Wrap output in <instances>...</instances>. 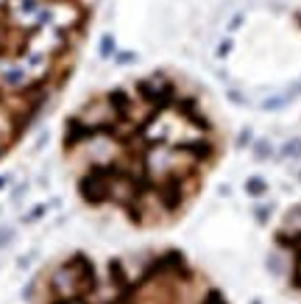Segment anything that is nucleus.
Masks as SVG:
<instances>
[{"label":"nucleus","instance_id":"nucleus-12","mask_svg":"<svg viewBox=\"0 0 301 304\" xmlns=\"http://www.w3.org/2000/svg\"><path fill=\"white\" fill-rule=\"evenodd\" d=\"M229 53H231V39H223V42H220V48H217V56L226 59Z\"/></svg>","mask_w":301,"mask_h":304},{"label":"nucleus","instance_id":"nucleus-4","mask_svg":"<svg viewBox=\"0 0 301 304\" xmlns=\"http://www.w3.org/2000/svg\"><path fill=\"white\" fill-rule=\"evenodd\" d=\"M98 53H100L103 59H109V56H114V53H117V50H114V36H112V34H103V36H100Z\"/></svg>","mask_w":301,"mask_h":304},{"label":"nucleus","instance_id":"nucleus-7","mask_svg":"<svg viewBox=\"0 0 301 304\" xmlns=\"http://www.w3.org/2000/svg\"><path fill=\"white\" fill-rule=\"evenodd\" d=\"M45 212H48V206H45V204H39V206H34V209H31V212L25 215L22 220H25V223H34V220H39Z\"/></svg>","mask_w":301,"mask_h":304},{"label":"nucleus","instance_id":"nucleus-2","mask_svg":"<svg viewBox=\"0 0 301 304\" xmlns=\"http://www.w3.org/2000/svg\"><path fill=\"white\" fill-rule=\"evenodd\" d=\"M279 156H282V159H299V156H301V137L285 142V145H282V151H279Z\"/></svg>","mask_w":301,"mask_h":304},{"label":"nucleus","instance_id":"nucleus-9","mask_svg":"<svg viewBox=\"0 0 301 304\" xmlns=\"http://www.w3.org/2000/svg\"><path fill=\"white\" fill-rule=\"evenodd\" d=\"M114 59H117V64H134L137 62V53H131V50H120V53H114Z\"/></svg>","mask_w":301,"mask_h":304},{"label":"nucleus","instance_id":"nucleus-14","mask_svg":"<svg viewBox=\"0 0 301 304\" xmlns=\"http://www.w3.org/2000/svg\"><path fill=\"white\" fill-rule=\"evenodd\" d=\"M299 179H301V170H299Z\"/></svg>","mask_w":301,"mask_h":304},{"label":"nucleus","instance_id":"nucleus-8","mask_svg":"<svg viewBox=\"0 0 301 304\" xmlns=\"http://www.w3.org/2000/svg\"><path fill=\"white\" fill-rule=\"evenodd\" d=\"M11 240H14V229L11 226H0V248H6Z\"/></svg>","mask_w":301,"mask_h":304},{"label":"nucleus","instance_id":"nucleus-3","mask_svg":"<svg viewBox=\"0 0 301 304\" xmlns=\"http://www.w3.org/2000/svg\"><path fill=\"white\" fill-rule=\"evenodd\" d=\"M265 268L271 271L273 276H282V274H287V268H285V262H282V257L273 251V254H268V260H265Z\"/></svg>","mask_w":301,"mask_h":304},{"label":"nucleus","instance_id":"nucleus-13","mask_svg":"<svg viewBox=\"0 0 301 304\" xmlns=\"http://www.w3.org/2000/svg\"><path fill=\"white\" fill-rule=\"evenodd\" d=\"M8 182H11V176H6V173H0V190H3V187H6Z\"/></svg>","mask_w":301,"mask_h":304},{"label":"nucleus","instance_id":"nucleus-5","mask_svg":"<svg viewBox=\"0 0 301 304\" xmlns=\"http://www.w3.org/2000/svg\"><path fill=\"white\" fill-rule=\"evenodd\" d=\"M273 148H271V142L268 140H257L254 142V156H257V162H265V159H271Z\"/></svg>","mask_w":301,"mask_h":304},{"label":"nucleus","instance_id":"nucleus-10","mask_svg":"<svg viewBox=\"0 0 301 304\" xmlns=\"http://www.w3.org/2000/svg\"><path fill=\"white\" fill-rule=\"evenodd\" d=\"M251 128H243V131H240L237 134V148H248V145H251Z\"/></svg>","mask_w":301,"mask_h":304},{"label":"nucleus","instance_id":"nucleus-6","mask_svg":"<svg viewBox=\"0 0 301 304\" xmlns=\"http://www.w3.org/2000/svg\"><path fill=\"white\" fill-rule=\"evenodd\" d=\"M271 212H273V206H271V204H265V206H257V209H254V220H257L259 226H265L268 220H271Z\"/></svg>","mask_w":301,"mask_h":304},{"label":"nucleus","instance_id":"nucleus-11","mask_svg":"<svg viewBox=\"0 0 301 304\" xmlns=\"http://www.w3.org/2000/svg\"><path fill=\"white\" fill-rule=\"evenodd\" d=\"M287 103V98H271V101H265V103H262V109H268V112H271V109H279V106H285Z\"/></svg>","mask_w":301,"mask_h":304},{"label":"nucleus","instance_id":"nucleus-1","mask_svg":"<svg viewBox=\"0 0 301 304\" xmlns=\"http://www.w3.org/2000/svg\"><path fill=\"white\" fill-rule=\"evenodd\" d=\"M245 193L251 198H259V196H265L268 193V182L262 176H251V179H245Z\"/></svg>","mask_w":301,"mask_h":304}]
</instances>
